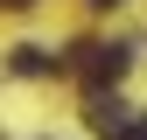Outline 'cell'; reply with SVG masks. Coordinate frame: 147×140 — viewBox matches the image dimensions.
Masks as SVG:
<instances>
[{
    "instance_id": "obj_2",
    "label": "cell",
    "mask_w": 147,
    "mask_h": 140,
    "mask_svg": "<svg viewBox=\"0 0 147 140\" xmlns=\"http://www.w3.org/2000/svg\"><path fill=\"white\" fill-rule=\"evenodd\" d=\"M14 70H21V77H49V70H63V56H49V49L21 42V49H14Z\"/></svg>"
},
{
    "instance_id": "obj_1",
    "label": "cell",
    "mask_w": 147,
    "mask_h": 140,
    "mask_svg": "<svg viewBox=\"0 0 147 140\" xmlns=\"http://www.w3.org/2000/svg\"><path fill=\"white\" fill-rule=\"evenodd\" d=\"M84 119H91V133H105V140H112V133L126 126V119H133V105H126L119 91H105V84H98V91L84 98Z\"/></svg>"
},
{
    "instance_id": "obj_5",
    "label": "cell",
    "mask_w": 147,
    "mask_h": 140,
    "mask_svg": "<svg viewBox=\"0 0 147 140\" xmlns=\"http://www.w3.org/2000/svg\"><path fill=\"white\" fill-rule=\"evenodd\" d=\"M91 7H119V0H91Z\"/></svg>"
},
{
    "instance_id": "obj_4",
    "label": "cell",
    "mask_w": 147,
    "mask_h": 140,
    "mask_svg": "<svg viewBox=\"0 0 147 140\" xmlns=\"http://www.w3.org/2000/svg\"><path fill=\"white\" fill-rule=\"evenodd\" d=\"M0 7H35V0H0Z\"/></svg>"
},
{
    "instance_id": "obj_3",
    "label": "cell",
    "mask_w": 147,
    "mask_h": 140,
    "mask_svg": "<svg viewBox=\"0 0 147 140\" xmlns=\"http://www.w3.org/2000/svg\"><path fill=\"white\" fill-rule=\"evenodd\" d=\"M112 140H147V119H126V126H119Z\"/></svg>"
}]
</instances>
